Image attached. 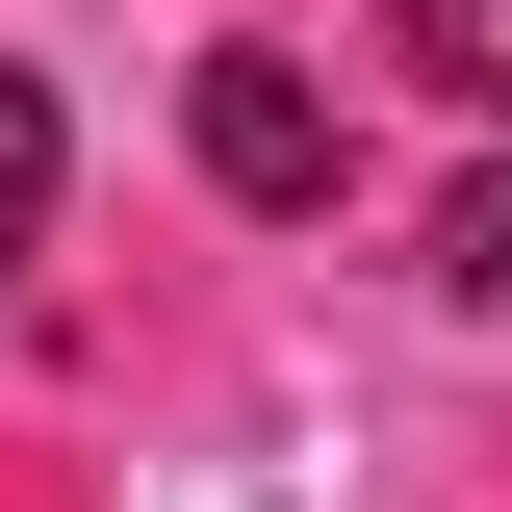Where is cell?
I'll return each mask as SVG.
<instances>
[{
  "label": "cell",
  "mask_w": 512,
  "mask_h": 512,
  "mask_svg": "<svg viewBox=\"0 0 512 512\" xmlns=\"http://www.w3.org/2000/svg\"><path fill=\"white\" fill-rule=\"evenodd\" d=\"M205 180H231V205H333V103H308V52H205Z\"/></svg>",
  "instance_id": "cell-1"
},
{
  "label": "cell",
  "mask_w": 512,
  "mask_h": 512,
  "mask_svg": "<svg viewBox=\"0 0 512 512\" xmlns=\"http://www.w3.org/2000/svg\"><path fill=\"white\" fill-rule=\"evenodd\" d=\"M52 231V77H0V256Z\"/></svg>",
  "instance_id": "cell-4"
},
{
  "label": "cell",
  "mask_w": 512,
  "mask_h": 512,
  "mask_svg": "<svg viewBox=\"0 0 512 512\" xmlns=\"http://www.w3.org/2000/svg\"><path fill=\"white\" fill-rule=\"evenodd\" d=\"M384 52L436 77V103H487V128H512V0H384Z\"/></svg>",
  "instance_id": "cell-2"
},
{
  "label": "cell",
  "mask_w": 512,
  "mask_h": 512,
  "mask_svg": "<svg viewBox=\"0 0 512 512\" xmlns=\"http://www.w3.org/2000/svg\"><path fill=\"white\" fill-rule=\"evenodd\" d=\"M436 282H461V308H512V154H487V180L436 205Z\"/></svg>",
  "instance_id": "cell-3"
}]
</instances>
